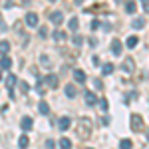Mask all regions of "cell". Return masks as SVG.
Segmentation results:
<instances>
[{
	"label": "cell",
	"instance_id": "1",
	"mask_svg": "<svg viewBox=\"0 0 149 149\" xmlns=\"http://www.w3.org/2000/svg\"><path fill=\"white\" fill-rule=\"evenodd\" d=\"M76 129H78V133H80L81 139H88L90 133H92V121H90L88 117H81L80 121H78V125H76Z\"/></svg>",
	"mask_w": 149,
	"mask_h": 149
},
{
	"label": "cell",
	"instance_id": "2",
	"mask_svg": "<svg viewBox=\"0 0 149 149\" xmlns=\"http://www.w3.org/2000/svg\"><path fill=\"white\" fill-rule=\"evenodd\" d=\"M129 119H131V129H133V131H141V129H143V119H141L139 113H131Z\"/></svg>",
	"mask_w": 149,
	"mask_h": 149
},
{
	"label": "cell",
	"instance_id": "3",
	"mask_svg": "<svg viewBox=\"0 0 149 149\" xmlns=\"http://www.w3.org/2000/svg\"><path fill=\"white\" fill-rule=\"evenodd\" d=\"M44 84L50 86V88H58L60 86V78H58L56 74H48L46 78H44Z\"/></svg>",
	"mask_w": 149,
	"mask_h": 149
},
{
	"label": "cell",
	"instance_id": "4",
	"mask_svg": "<svg viewBox=\"0 0 149 149\" xmlns=\"http://www.w3.org/2000/svg\"><path fill=\"white\" fill-rule=\"evenodd\" d=\"M121 70L127 72V74H131V72L135 70V62H133V58H125V60L121 62Z\"/></svg>",
	"mask_w": 149,
	"mask_h": 149
},
{
	"label": "cell",
	"instance_id": "5",
	"mask_svg": "<svg viewBox=\"0 0 149 149\" xmlns=\"http://www.w3.org/2000/svg\"><path fill=\"white\" fill-rule=\"evenodd\" d=\"M26 24H28L30 28H36V26H38V14H36V12H28V14H26Z\"/></svg>",
	"mask_w": 149,
	"mask_h": 149
},
{
	"label": "cell",
	"instance_id": "6",
	"mask_svg": "<svg viewBox=\"0 0 149 149\" xmlns=\"http://www.w3.org/2000/svg\"><path fill=\"white\" fill-rule=\"evenodd\" d=\"M121 50H123V46H121V42L115 38L113 42H111V52H113V56H121Z\"/></svg>",
	"mask_w": 149,
	"mask_h": 149
},
{
	"label": "cell",
	"instance_id": "7",
	"mask_svg": "<svg viewBox=\"0 0 149 149\" xmlns=\"http://www.w3.org/2000/svg\"><path fill=\"white\" fill-rule=\"evenodd\" d=\"M50 20L56 24V26H60V24L64 22V14H62V12H52V14H50Z\"/></svg>",
	"mask_w": 149,
	"mask_h": 149
},
{
	"label": "cell",
	"instance_id": "8",
	"mask_svg": "<svg viewBox=\"0 0 149 149\" xmlns=\"http://www.w3.org/2000/svg\"><path fill=\"white\" fill-rule=\"evenodd\" d=\"M20 127H22L24 131H30V129L34 127V121H32V117H24L22 121H20Z\"/></svg>",
	"mask_w": 149,
	"mask_h": 149
},
{
	"label": "cell",
	"instance_id": "9",
	"mask_svg": "<svg viewBox=\"0 0 149 149\" xmlns=\"http://www.w3.org/2000/svg\"><path fill=\"white\" fill-rule=\"evenodd\" d=\"M135 10H137L135 0H127V2H125V12H127V14H135Z\"/></svg>",
	"mask_w": 149,
	"mask_h": 149
},
{
	"label": "cell",
	"instance_id": "10",
	"mask_svg": "<svg viewBox=\"0 0 149 149\" xmlns=\"http://www.w3.org/2000/svg\"><path fill=\"white\" fill-rule=\"evenodd\" d=\"M58 125H60L62 131H66V129H70V125H72V119H70V117H62V119L58 121Z\"/></svg>",
	"mask_w": 149,
	"mask_h": 149
},
{
	"label": "cell",
	"instance_id": "11",
	"mask_svg": "<svg viewBox=\"0 0 149 149\" xmlns=\"http://www.w3.org/2000/svg\"><path fill=\"white\" fill-rule=\"evenodd\" d=\"M76 93H78V88H76L74 84H68V86H66V95H68V97H76Z\"/></svg>",
	"mask_w": 149,
	"mask_h": 149
},
{
	"label": "cell",
	"instance_id": "12",
	"mask_svg": "<svg viewBox=\"0 0 149 149\" xmlns=\"http://www.w3.org/2000/svg\"><path fill=\"white\" fill-rule=\"evenodd\" d=\"M95 102H97L95 93L93 92H86V103H88V105H95Z\"/></svg>",
	"mask_w": 149,
	"mask_h": 149
},
{
	"label": "cell",
	"instance_id": "13",
	"mask_svg": "<svg viewBox=\"0 0 149 149\" xmlns=\"http://www.w3.org/2000/svg\"><path fill=\"white\" fill-rule=\"evenodd\" d=\"M125 44H127V48H135L139 44V38H137V36H127Z\"/></svg>",
	"mask_w": 149,
	"mask_h": 149
},
{
	"label": "cell",
	"instance_id": "14",
	"mask_svg": "<svg viewBox=\"0 0 149 149\" xmlns=\"http://www.w3.org/2000/svg\"><path fill=\"white\" fill-rule=\"evenodd\" d=\"M74 78H76L78 84H84V81H86V74H84L81 70H74Z\"/></svg>",
	"mask_w": 149,
	"mask_h": 149
},
{
	"label": "cell",
	"instance_id": "15",
	"mask_svg": "<svg viewBox=\"0 0 149 149\" xmlns=\"http://www.w3.org/2000/svg\"><path fill=\"white\" fill-rule=\"evenodd\" d=\"M0 68L2 70H8V68H12V60L8 56H4L2 60H0Z\"/></svg>",
	"mask_w": 149,
	"mask_h": 149
},
{
	"label": "cell",
	"instance_id": "16",
	"mask_svg": "<svg viewBox=\"0 0 149 149\" xmlns=\"http://www.w3.org/2000/svg\"><path fill=\"white\" fill-rule=\"evenodd\" d=\"M131 26H133L135 30H141V28L145 26V18H135V20L131 22Z\"/></svg>",
	"mask_w": 149,
	"mask_h": 149
},
{
	"label": "cell",
	"instance_id": "17",
	"mask_svg": "<svg viewBox=\"0 0 149 149\" xmlns=\"http://www.w3.org/2000/svg\"><path fill=\"white\" fill-rule=\"evenodd\" d=\"M52 38H54L56 42H64V40H66V32H62V30H56V32L52 34Z\"/></svg>",
	"mask_w": 149,
	"mask_h": 149
},
{
	"label": "cell",
	"instance_id": "18",
	"mask_svg": "<svg viewBox=\"0 0 149 149\" xmlns=\"http://www.w3.org/2000/svg\"><path fill=\"white\" fill-rule=\"evenodd\" d=\"M8 52H10V42L2 40L0 42V54H8Z\"/></svg>",
	"mask_w": 149,
	"mask_h": 149
},
{
	"label": "cell",
	"instance_id": "19",
	"mask_svg": "<svg viewBox=\"0 0 149 149\" xmlns=\"http://www.w3.org/2000/svg\"><path fill=\"white\" fill-rule=\"evenodd\" d=\"M18 145H20V149H26L28 145H30V139H28V135H22V137L18 139Z\"/></svg>",
	"mask_w": 149,
	"mask_h": 149
},
{
	"label": "cell",
	"instance_id": "20",
	"mask_svg": "<svg viewBox=\"0 0 149 149\" xmlns=\"http://www.w3.org/2000/svg\"><path fill=\"white\" fill-rule=\"evenodd\" d=\"M78 26H80V20L74 16V18H70V22H68V28L70 30H78Z\"/></svg>",
	"mask_w": 149,
	"mask_h": 149
},
{
	"label": "cell",
	"instance_id": "21",
	"mask_svg": "<svg viewBox=\"0 0 149 149\" xmlns=\"http://www.w3.org/2000/svg\"><path fill=\"white\" fill-rule=\"evenodd\" d=\"M60 147L62 149H72V141H70L68 137H62L60 139Z\"/></svg>",
	"mask_w": 149,
	"mask_h": 149
},
{
	"label": "cell",
	"instance_id": "22",
	"mask_svg": "<svg viewBox=\"0 0 149 149\" xmlns=\"http://www.w3.org/2000/svg\"><path fill=\"white\" fill-rule=\"evenodd\" d=\"M38 109H40V113H50V105H48L46 102H40V105H38Z\"/></svg>",
	"mask_w": 149,
	"mask_h": 149
},
{
	"label": "cell",
	"instance_id": "23",
	"mask_svg": "<svg viewBox=\"0 0 149 149\" xmlns=\"http://www.w3.org/2000/svg\"><path fill=\"white\" fill-rule=\"evenodd\" d=\"M119 147H121V149H131V147H133V141H131V139H121Z\"/></svg>",
	"mask_w": 149,
	"mask_h": 149
},
{
	"label": "cell",
	"instance_id": "24",
	"mask_svg": "<svg viewBox=\"0 0 149 149\" xmlns=\"http://www.w3.org/2000/svg\"><path fill=\"white\" fill-rule=\"evenodd\" d=\"M102 72H103V74H105V76H109V74L113 72V64H109V62H107V64H103Z\"/></svg>",
	"mask_w": 149,
	"mask_h": 149
},
{
	"label": "cell",
	"instance_id": "25",
	"mask_svg": "<svg viewBox=\"0 0 149 149\" xmlns=\"http://www.w3.org/2000/svg\"><path fill=\"white\" fill-rule=\"evenodd\" d=\"M72 42H74V46H78V48H80L81 44H84V38H81V36H78V34H76V36H74V38H72Z\"/></svg>",
	"mask_w": 149,
	"mask_h": 149
},
{
	"label": "cell",
	"instance_id": "26",
	"mask_svg": "<svg viewBox=\"0 0 149 149\" xmlns=\"http://www.w3.org/2000/svg\"><path fill=\"white\" fill-rule=\"evenodd\" d=\"M16 81H18V80H16V76H8V78H6V84H8V88H10V90L14 88V84H16Z\"/></svg>",
	"mask_w": 149,
	"mask_h": 149
},
{
	"label": "cell",
	"instance_id": "27",
	"mask_svg": "<svg viewBox=\"0 0 149 149\" xmlns=\"http://www.w3.org/2000/svg\"><path fill=\"white\" fill-rule=\"evenodd\" d=\"M38 34H40V38H46V36H48V28H46V26H42V28L38 30Z\"/></svg>",
	"mask_w": 149,
	"mask_h": 149
},
{
	"label": "cell",
	"instance_id": "28",
	"mask_svg": "<svg viewBox=\"0 0 149 149\" xmlns=\"http://www.w3.org/2000/svg\"><path fill=\"white\" fill-rule=\"evenodd\" d=\"M20 90H22V93H26L28 90H30V86H28L26 81H20Z\"/></svg>",
	"mask_w": 149,
	"mask_h": 149
},
{
	"label": "cell",
	"instance_id": "29",
	"mask_svg": "<svg viewBox=\"0 0 149 149\" xmlns=\"http://www.w3.org/2000/svg\"><path fill=\"white\" fill-rule=\"evenodd\" d=\"M54 147H56V143H54L52 139H48L46 141V149H54Z\"/></svg>",
	"mask_w": 149,
	"mask_h": 149
},
{
	"label": "cell",
	"instance_id": "30",
	"mask_svg": "<svg viewBox=\"0 0 149 149\" xmlns=\"http://www.w3.org/2000/svg\"><path fill=\"white\" fill-rule=\"evenodd\" d=\"M100 107L105 111V109H107V100H100Z\"/></svg>",
	"mask_w": 149,
	"mask_h": 149
},
{
	"label": "cell",
	"instance_id": "31",
	"mask_svg": "<svg viewBox=\"0 0 149 149\" xmlns=\"http://www.w3.org/2000/svg\"><path fill=\"white\" fill-rule=\"evenodd\" d=\"M93 86H95V90H102V80H93Z\"/></svg>",
	"mask_w": 149,
	"mask_h": 149
},
{
	"label": "cell",
	"instance_id": "32",
	"mask_svg": "<svg viewBox=\"0 0 149 149\" xmlns=\"http://www.w3.org/2000/svg\"><path fill=\"white\" fill-rule=\"evenodd\" d=\"M90 28H92V30H97V28H100V22H97V20H93V22L90 24Z\"/></svg>",
	"mask_w": 149,
	"mask_h": 149
},
{
	"label": "cell",
	"instance_id": "33",
	"mask_svg": "<svg viewBox=\"0 0 149 149\" xmlns=\"http://www.w3.org/2000/svg\"><path fill=\"white\" fill-rule=\"evenodd\" d=\"M40 62H42V64H50V58H48V56H42V58H40Z\"/></svg>",
	"mask_w": 149,
	"mask_h": 149
},
{
	"label": "cell",
	"instance_id": "34",
	"mask_svg": "<svg viewBox=\"0 0 149 149\" xmlns=\"http://www.w3.org/2000/svg\"><path fill=\"white\" fill-rule=\"evenodd\" d=\"M143 10L149 12V0H143Z\"/></svg>",
	"mask_w": 149,
	"mask_h": 149
},
{
	"label": "cell",
	"instance_id": "35",
	"mask_svg": "<svg viewBox=\"0 0 149 149\" xmlns=\"http://www.w3.org/2000/svg\"><path fill=\"white\" fill-rule=\"evenodd\" d=\"M22 2H24V4H28V2H30V0H22Z\"/></svg>",
	"mask_w": 149,
	"mask_h": 149
},
{
	"label": "cell",
	"instance_id": "36",
	"mask_svg": "<svg viewBox=\"0 0 149 149\" xmlns=\"http://www.w3.org/2000/svg\"><path fill=\"white\" fill-rule=\"evenodd\" d=\"M0 24H2V16H0Z\"/></svg>",
	"mask_w": 149,
	"mask_h": 149
},
{
	"label": "cell",
	"instance_id": "37",
	"mask_svg": "<svg viewBox=\"0 0 149 149\" xmlns=\"http://www.w3.org/2000/svg\"><path fill=\"white\" fill-rule=\"evenodd\" d=\"M0 80H2V74H0Z\"/></svg>",
	"mask_w": 149,
	"mask_h": 149
},
{
	"label": "cell",
	"instance_id": "38",
	"mask_svg": "<svg viewBox=\"0 0 149 149\" xmlns=\"http://www.w3.org/2000/svg\"><path fill=\"white\" fill-rule=\"evenodd\" d=\"M50 2H56V0H50Z\"/></svg>",
	"mask_w": 149,
	"mask_h": 149
},
{
	"label": "cell",
	"instance_id": "39",
	"mask_svg": "<svg viewBox=\"0 0 149 149\" xmlns=\"http://www.w3.org/2000/svg\"><path fill=\"white\" fill-rule=\"evenodd\" d=\"M117 2H121V0H117Z\"/></svg>",
	"mask_w": 149,
	"mask_h": 149
}]
</instances>
